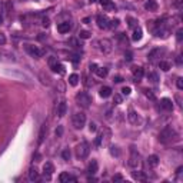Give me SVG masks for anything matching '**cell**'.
<instances>
[{"mask_svg":"<svg viewBox=\"0 0 183 183\" xmlns=\"http://www.w3.org/2000/svg\"><path fill=\"white\" fill-rule=\"evenodd\" d=\"M66 110H67V106H66L65 100H60L57 105V116L59 117H63L66 115Z\"/></svg>","mask_w":183,"mask_h":183,"instance_id":"cell-21","label":"cell"},{"mask_svg":"<svg viewBox=\"0 0 183 183\" xmlns=\"http://www.w3.org/2000/svg\"><path fill=\"white\" fill-rule=\"evenodd\" d=\"M62 135H63V127H62V126H57V129H56V136L60 137Z\"/></svg>","mask_w":183,"mask_h":183,"instance_id":"cell-44","label":"cell"},{"mask_svg":"<svg viewBox=\"0 0 183 183\" xmlns=\"http://www.w3.org/2000/svg\"><path fill=\"white\" fill-rule=\"evenodd\" d=\"M153 33H155V36L156 37H162V39H166L167 36H169V29H166V27L163 26V24H157V27L153 30Z\"/></svg>","mask_w":183,"mask_h":183,"instance_id":"cell-9","label":"cell"},{"mask_svg":"<svg viewBox=\"0 0 183 183\" xmlns=\"http://www.w3.org/2000/svg\"><path fill=\"white\" fill-rule=\"evenodd\" d=\"M49 63V67L52 69V70L54 72V73H59V75H65V66L62 65V63H59L57 59L53 57V56H50L47 60Z\"/></svg>","mask_w":183,"mask_h":183,"instance_id":"cell-4","label":"cell"},{"mask_svg":"<svg viewBox=\"0 0 183 183\" xmlns=\"http://www.w3.org/2000/svg\"><path fill=\"white\" fill-rule=\"evenodd\" d=\"M127 119H129V122L132 123V125H136V123L139 122V116H137V113H136L133 109H129V115H127Z\"/></svg>","mask_w":183,"mask_h":183,"instance_id":"cell-23","label":"cell"},{"mask_svg":"<svg viewBox=\"0 0 183 183\" xmlns=\"http://www.w3.org/2000/svg\"><path fill=\"white\" fill-rule=\"evenodd\" d=\"M89 152H90V149H89V143L87 142H82L77 145V147H76V156L79 157V159H86L89 155Z\"/></svg>","mask_w":183,"mask_h":183,"instance_id":"cell-6","label":"cell"},{"mask_svg":"<svg viewBox=\"0 0 183 183\" xmlns=\"http://www.w3.org/2000/svg\"><path fill=\"white\" fill-rule=\"evenodd\" d=\"M160 107L162 109H165V110H173V102L170 100V99H167V97H165V99H162L160 100Z\"/></svg>","mask_w":183,"mask_h":183,"instance_id":"cell-19","label":"cell"},{"mask_svg":"<svg viewBox=\"0 0 183 183\" xmlns=\"http://www.w3.org/2000/svg\"><path fill=\"white\" fill-rule=\"evenodd\" d=\"M113 80H115L116 83H120V82H123V77H122V76H116V77L113 79Z\"/></svg>","mask_w":183,"mask_h":183,"instance_id":"cell-51","label":"cell"},{"mask_svg":"<svg viewBox=\"0 0 183 183\" xmlns=\"http://www.w3.org/2000/svg\"><path fill=\"white\" fill-rule=\"evenodd\" d=\"M145 95H146V97H149L150 100H156V97H155V95L152 93V90H147V89H146V90H145Z\"/></svg>","mask_w":183,"mask_h":183,"instance_id":"cell-38","label":"cell"},{"mask_svg":"<svg viewBox=\"0 0 183 183\" xmlns=\"http://www.w3.org/2000/svg\"><path fill=\"white\" fill-rule=\"evenodd\" d=\"M147 165H149L150 167H156L157 165H159V157H157L156 155H150V156L147 157Z\"/></svg>","mask_w":183,"mask_h":183,"instance_id":"cell-24","label":"cell"},{"mask_svg":"<svg viewBox=\"0 0 183 183\" xmlns=\"http://www.w3.org/2000/svg\"><path fill=\"white\" fill-rule=\"evenodd\" d=\"M33 160H34V162H39V160H40V155H39V153L33 155Z\"/></svg>","mask_w":183,"mask_h":183,"instance_id":"cell-52","label":"cell"},{"mask_svg":"<svg viewBox=\"0 0 183 183\" xmlns=\"http://www.w3.org/2000/svg\"><path fill=\"white\" fill-rule=\"evenodd\" d=\"M176 137H177V133L172 126H166V127L159 133L160 143H169V142H172V140H175Z\"/></svg>","mask_w":183,"mask_h":183,"instance_id":"cell-1","label":"cell"},{"mask_svg":"<svg viewBox=\"0 0 183 183\" xmlns=\"http://www.w3.org/2000/svg\"><path fill=\"white\" fill-rule=\"evenodd\" d=\"M102 140H103V135H97V137H96V140H95V145L100 146L102 145Z\"/></svg>","mask_w":183,"mask_h":183,"instance_id":"cell-41","label":"cell"},{"mask_svg":"<svg viewBox=\"0 0 183 183\" xmlns=\"http://www.w3.org/2000/svg\"><path fill=\"white\" fill-rule=\"evenodd\" d=\"M159 67L162 69L163 72H169L170 70V63H169V62L162 60V62H159Z\"/></svg>","mask_w":183,"mask_h":183,"instance_id":"cell-31","label":"cell"},{"mask_svg":"<svg viewBox=\"0 0 183 183\" xmlns=\"http://www.w3.org/2000/svg\"><path fill=\"white\" fill-rule=\"evenodd\" d=\"M79 80H80V77H79V75H76V73H73V75L69 76V85L70 86H77Z\"/></svg>","mask_w":183,"mask_h":183,"instance_id":"cell-28","label":"cell"},{"mask_svg":"<svg viewBox=\"0 0 183 183\" xmlns=\"http://www.w3.org/2000/svg\"><path fill=\"white\" fill-rule=\"evenodd\" d=\"M132 73H133V77H135V82H140L145 75V70H143L142 66H135L132 67Z\"/></svg>","mask_w":183,"mask_h":183,"instance_id":"cell-10","label":"cell"},{"mask_svg":"<svg viewBox=\"0 0 183 183\" xmlns=\"http://www.w3.org/2000/svg\"><path fill=\"white\" fill-rule=\"evenodd\" d=\"M96 69H97V66L93 63V65H90V70H93V72H96Z\"/></svg>","mask_w":183,"mask_h":183,"instance_id":"cell-53","label":"cell"},{"mask_svg":"<svg viewBox=\"0 0 183 183\" xmlns=\"http://www.w3.org/2000/svg\"><path fill=\"white\" fill-rule=\"evenodd\" d=\"M123 177H122V175H115L113 176V182H117V180H122Z\"/></svg>","mask_w":183,"mask_h":183,"instance_id":"cell-50","label":"cell"},{"mask_svg":"<svg viewBox=\"0 0 183 183\" xmlns=\"http://www.w3.org/2000/svg\"><path fill=\"white\" fill-rule=\"evenodd\" d=\"M125 57H126V60H127V62H132V52H129V50H127V52H126V53H125Z\"/></svg>","mask_w":183,"mask_h":183,"instance_id":"cell-45","label":"cell"},{"mask_svg":"<svg viewBox=\"0 0 183 183\" xmlns=\"http://www.w3.org/2000/svg\"><path fill=\"white\" fill-rule=\"evenodd\" d=\"M177 89H179V90H182L183 89V79L182 77L177 79Z\"/></svg>","mask_w":183,"mask_h":183,"instance_id":"cell-46","label":"cell"},{"mask_svg":"<svg viewBox=\"0 0 183 183\" xmlns=\"http://www.w3.org/2000/svg\"><path fill=\"white\" fill-rule=\"evenodd\" d=\"M46 135H47V125H46V123H43V125L40 126V130H39V139H37V145L39 146L44 142Z\"/></svg>","mask_w":183,"mask_h":183,"instance_id":"cell-12","label":"cell"},{"mask_svg":"<svg viewBox=\"0 0 183 183\" xmlns=\"http://www.w3.org/2000/svg\"><path fill=\"white\" fill-rule=\"evenodd\" d=\"M147 77H149V80H152L153 83H157V76H156V73H149V75H147Z\"/></svg>","mask_w":183,"mask_h":183,"instance_id":"cell-40","label":"cell"},{"mask_svg":"<svg viewBox=\"0 0 183 183\" xmlns=\"http://www.w3.org/2000/svg\"><path fill=\"white\" fill-rule=\"evenodd\" d=\"M182 37H183V30H182V29H179V30L176 32V39H177V42H182Z\"/></svg>","mask_w":183,"mask_h":183,"instance_id":"cell-43","label":"cell"},{"mask_svg":"<svg viewBox=\"0 0 183 183\" xmlns=\"http://www.w3.org/2000/svg\"><path fill=\"white\" fill-rule=\"evenodd\" d=\"M89 130H90V132H96V130H97V126H96L95 122H90V123H89Z\"/></svg>","mask_w":183,"mask_h":183,"instance_id":"cell-42","label":"cell"},{"mask_svg":"<svg viewBox=\"0 0 183 183\" xmlns=\"http://www.w3.org/2000/svg\"><path fill=\"white\" fill-rule=\"evenodd\" d=\"M76 103L83 109H89L90 107V103H92V97L86 92H79L77 95H76Z\"/></svg>","mask_w":183,"mask_h":183,"instance_id":"cell-3","label":"cell"},{"mask_svg":"<svg viewBox=\"0 0 183 183\" xmlns=\"http://www.w3.org/2000/svg\"><path fill=\"white\" fill-rule=\"evenodd\" d=\"M59 180H60L62 183H67V182H76V177L72 176V175H69L67 172H62L60 175H59Z\"/></svg>","mask_w":183,"mask_h":183,"instance_id":"cell-14","label":"cell"},{"mask_svg":"<svg viewBox=\"0 0 183 183\" xmlns=\"http://www.w3.org/2000/svg\"><path fill=\"white\" fill-rule=\"evenodd\" d=\"M99 95H100V97H109V96L112 95V89L109 87V86H103V87H100V92H99Z\"/></svg>","mask_w":183,"mask_h":183,"instance_id":"cell-25","label":"cell"},{"mask_svg":"<svg viewBox=\"0 0 183 183\" xmlns=\"http://www.w3.org/2000/svg\"><path fill=\"white\" fill-rule=\"evenodd\" d=\"M140 163H142L140 162V155L132 147V156H130V159H129V166L133 167V169H137V167L140 166Z\"/></svg>","mask_w":183,"mask_h":183,"instance_id":"cell-8","label":"cell"},{"mask_svg":"<svg viewBox=\"0 0 183 183\" xmlns=\"http://www.w3.org/2000/svg\"><path fill=\"white\" fill-rule=\"evenodd\" d=\"M6 36H4V33H0V44H6Z\"/></svg>","mask_w":183,"mask_h":183,"instance_id":"cell-48","label":"cell"},{"mask_svg":"<svg viewBox=\"0 0 183 183\" xmlns=\"http://www.w3.org/2000/svg\"><path fill=\"white\" fill-rule=\"evenodd\" d=\"M53 172H54V166L52 165L50 162H46L43 165V173H44V176L47 177V179H50V176L53 175Z\"/></svg>","mask_w":183,"mask_h":183,"instance_id":"cell-13","label":"cell"},{"mask_svg":"<svg viewBox=\"0 0 183 183\" xmlns=\"http://www.w3.org/2000/svg\"><path fill=\"white\" fill-rule=\"evenodd\" d=\"M24 50L34 59H40L43 56V50L39 49L37 46H33V44H24Z\"/></svg>","mask_w":183,"mask_h":183,"instance_id":"cell-7","label":"cell"},{"mask_svg":"<svg viewBox=\"0 0 183 183\" xmlns=\"http://www.w3.org/2000/svg\"><path fill=\"white\" fill-rule=\"evenodd\" d=\"M109 22H110V19L106 14H99L97 16V26L100 29H109Z\"/></svg>","mask_w":183,"mask_h":183,"instance_id":"cell-11","label":"cell"},{"mask_svg":"<svg viewBox=\"0 0 183 183\" xmlns=\"http://www.w3.org/2000/svg\"><path fill=\"white\" fill-rule=\"evenodd\" d=\"M69 44H70L72 47H75V49H79V47H80V44H79L77 39H70V40H69Z\"/></svg>","mask_w":183,"mask_h":183,"instance_id":"cell-37","label":"cell"},{"mask_svg":"<svg viewBox=\"0 0 183 183\" xmlns=\"http://www.w3.org/2000/svg\"><path fill=\"white\" fill-rule=\"evenodd\" d=\"M99 3L102 4V7L107 12H112V10H116V6L113 4L112 0H99Z\"/></svg>","mask_w":183,"mask_h":183,"instance_id":"cell-18","label":"cell"},{"mask_svg":"<svg viewBox=\"0 0 183 183\" xmlns=\"http://www.w3.org/2000/svg\"><path fill=\"white\" fill-rule=\"evenodd\" d=\"M122 93H123V95H125V96H129L130 93H132V89H130L129 86H125V87L122 89Z\"/></svg>","mask_w":183,"mask_h":183,"instance_id":"cell-39","label":"cell"},{"mask_svg":"<svg viewBox=\"0 0 183 183\" xmlns=\"http://www.w3.org/2000/svg\"><path fill=\"white\" fill-rule=\"evenodd\" d=\"M57 30L60 33H69L72 30V23L70 22H62V23L57 24Z\"/></svg>","mask_w":183,"mask_h":183,"instance_id":"cell-16","label":"cell"},{"mask_svg":"<svg viewBox=\"0 0 183 183\" xmlns=\"http://www.w3.org/2000/svg\"><path fill=\"white\" fill-rule=\"evenodd\" d=\"M142 39V29L140 27H136L133 30V34H132V40L133 42H139Z\"/></svg>","mask_w":183,"mask_h":183,"instance_id":"cell-26","label":"cell"},{"mask_svg":"<svg viewBox=\"0 0 183 183\" xmlns=\"http://www.w3.org/2000/svg\"><path fill=\"white\" fill-rule=\"evenodd\" d=\"M42 22H43V23H42V24H43L44 27H49V24H50V20H49L47 17H44V19H43V20H42Z\"/></svg>","mask_w":183,"mask_h":183,"instance_id":"cell-49","label":"cell"},{"mask_svg":"<svg viewBox=\"0 0 183 183\" xmlns=\"http://www.w3.org/2000/svg\"><path fill=\"white\" fill-rule=\"evenodd\" d=\"M0 60L2 62H16L14 54L10 52H0Z\"/></svg>","mask_w":183,"mask_h":183,"instance_id":"cell-17","label":"cell"},{"mask_svg":"<svg viewBox=\"0 0 183 183\" xmlns=\"http://www.w3.org/2000/svg\"><path fill=\"white\" fill-rule=\"evenodd\" d=\"M2 23H3V17L0 16V24H2Z\"/></svg>","mask_w":183,"mask_h":183,"instance_id":"cell-55","label":"cell"},{"mask_svg":"<svg viewBox=\"0 0 183 183\" xmlns=\"http://www.w3.org/2000/svg\"><path fill=\"white\" fill-rule=\"evenodd\" d=\"M70 60H72V62H75V63H77V62L80 60V57H79L77 54H72V56H70Z\"/></svg>","mask_w":183,"mask_h":183,"instance_id":"cell-47","label":"cell"},{"mask_svg":"<svg viewBox=\"0 0 183 183\" xmlns=\"http://www.w3.org/2000/svg\"><path fill=\"white\" fill-rule=\"evenodd\" d=\"M79 36H80V39H90L92 33L89 30H80V33H79Z\"/></svg>","mask_w":183,"mask_h":183,"instance_id":"cell-34","label":"cell"},{"mask_svg":"<svg viewBox=\"0 0 183 183\" xmlns=\"http://www.w3.org/2000/svg\"><path fill=\"white\" fill-rule=\"evenodd\" d=\"M145 9L149 12H156L157 10V3L156 0H147L145 3Z\"/></svg>","mask_w":183,"mask_h":183,"instance_id":"cell-22","label":"cell"},{"mask_svg":"<svg viewBox=\"0 0 183 183\" xmlns=\"http://www.w3.org/2000/svg\"><path fill=\"white\" fill-rule=\"evenodd\" d=\"M72 125H73V127H75L76 130H82L86 125V115L82 112L75 113L73 117H72Z\"/></svg>","mask_w":183,"mask_h":183,"instance_id":"cell-2","label":"cell"},{"mask_svg":"<svg viewBox=\"0 0 183 183\" xmlns=\"http://www.w3.org/2000/svg\"><path fill=\"white\" fill-rule=\"evenodd\" d=\"M97 170H99L97 160L92 159L90 163H89V166H87V173H89V175H95V173H97Z\"/></svg>","mask_w":183,"mask_h":183,"instance_id":"cell-20","label":"cell"},{"mask_svg":"<svg viewBox=\"0 0 183 183\" xmlns=\"http://www.w3.org/2000/svg\"><path fill=\"white\" fill-rule=\"evenodd\" d=\"M119 23H120L119 19H112V20L109 22V27H110V29H115V27L119 26Z\"/></svg>","mask_w":183,"mask_h":183,"instance_id":"cell-36","label":"cell"},{"mask_svg":"<svg viewBox=\"0 0 183 183\" xmlns=\"http://www.w3.org/2000/svg\"><path fill=\"white\" fill-rule=\"evenodd\" d=\"M132 176H133V179H136V180H142V182H145L146 180V176L143 175L142 172H133Z\"/></svg>","mask_w":183,"mask_h":183,"instance_id":"cell-32","label":"cell"},{"mask_svg":"<svg viewBox=\"0 0 183 183\" xmlns=\"http://www.w3.org/2000/svg\"><path fill=\"white\" fill-rule=\"evenodd\" d=\"M39 179V172L36 167H32L30 170H29V180H32V182H34V180Z\"/></svg>","mask_w":183,"mask_h":183,"instance_id":"cell-27","label":"cell"},{"mask_svg":"<svg viewBox=\"0 0 183 183\" xmlns=\"http://www.w3.org/2000/svg\"><path fill=\"white\" fill-rule=\"evenodd\" d=\"M96 44H97L99 50L102 52L103 54H109L110 52H112V42L109 40V39H99L97 42H96Z\"/></svg>","mask_w":183,"mask_h":183,"instance_id":"cell-5","label":"cell"},{"mask_svg":"<svg viewBox=\"0 0 183 183\" xmlns=\"http://www.w3.org/2000/svg\"><path fill=\"white\" fill-rule=\"evenodd\" d=\"M62 157L65 160H70V157H72V153H70V150L69 149H65L63 152H62Z\"/></svg>","mask_w":183,"mask_h":183,"instance_id":"cell-35","label":"cell"},{"mask_svg":"<svg viewBox=\"0 0 183 183\" xmlns=\"http://www.w3.org/2000/svg\"><path fill=\"white\" fill-rule=\"evenodd\" d=\"M96 75H97L99 77H106V76L109 75V70L106 67H97L96 69Z\"/></svg>","mask_w":183,"mask_h":183,"instance_id":"cell-29","label":"cell"},{"mask_svg":"<svg viewBox=\"0 0 183 183\" xmlns=\"http://www.w3.org/2000/svg\"><path fill=\"white\" fill-rule=\"evenodd\" d=\"M122 102H123V97L119 93H115V96H113V103L115 105H122Z\"/></svg>","mask_w":183,"mask_h":183,"instance_id":"cell-33","label":"cell"},{"mask_svg":"<svg viewBox=\"0 0 183 183\" xmlns=\"http://www.w3.org/2000/svg\"><path fill=\"white\" fill-rule=\"evenodd\" d=\"M110 155L115 157H119L120 156V149H119V146H110V149H109Z\"/></svg>","mask_w":183,"mask_h":183,"instance_id":"cell-30","label":"cell"},{"mask_svg":"<svg viewBox=\"0 0 183 183\" xmlns=\"http://www.w3.org/2000/svg\"><path fill=\"white\" fill-rule=\"evenodd\" d=\"M89 22H90V19H89V17H86V19H83V23H89Z\"/></svg>","mask_w":183,"mask_h":183,"instance_id":"cell-54","label":"cell"},{"mask_svg":"<svg viewBox=\"0 0 183 183\" xmlns=\"http://www.w3.org/2000/svg\"><path fill=\"white\" fill-rule=\"evenodd\" d=\"M162 54H165V49L156 47V49H153V50L147 54V57H149V60H155L156 57H160Z\"/></svg>","mask_w":183,"mask_h":183,"instance_id":"cell-15","label":"cell"}]
</instances>
